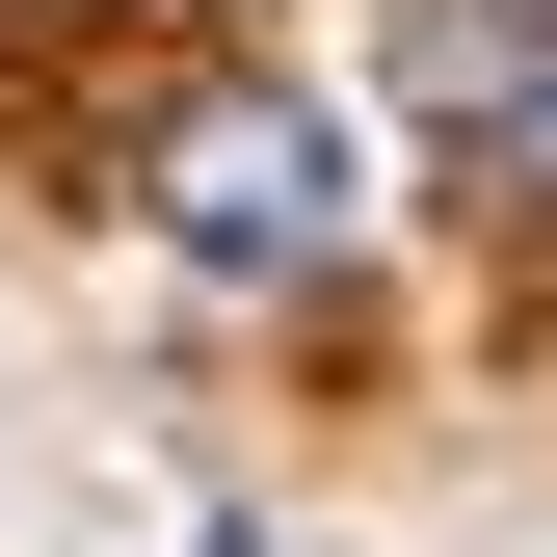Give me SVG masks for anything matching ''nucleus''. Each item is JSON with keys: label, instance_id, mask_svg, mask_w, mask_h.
<instances>
[{"label": "nucleus", "instance_id": "obj_3", "mask_svg": "<svg viewBox=\"0 0 557 557\" xmlns=\"http://www.w3.org/2000/svg\"><path fill=\"white\" fill-rule=\"evenodd\" d=\"M505 186H557V107H531V133H505Z\"/></svg>", "mask_w": 557, "mask_h": 557}, {"label": "nucleus", "instance_id": "obj_2", "mask_svg": "<svg viewBox=\"0 0 557 557\" xmlns=\"http://www.w3.org/2000/svg\"><path fill=\"white\" fill-rule=\"evenodd\" d=\"M398 107H425V133H478V160H505V133L557 107V0H398Z\"/></svg>", "mask_w": 557, "mask_h": 557}, {"label": "nucleus", "instance_id": "obj_1", "mask_svg": "<svg viewBox=\"0 0 557 557\" xmlns=\"http://www.w3.org/2000/svg\"><path fill=\"white\" fill-rule=\"evenodd\" d=\"M160 239H186V265H319V239H345V133H319L293 81H213V107L160 133Z\"/></svg>", "mask_w": 557, "mask_h": 557}]
</instances>
